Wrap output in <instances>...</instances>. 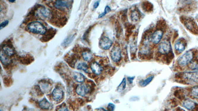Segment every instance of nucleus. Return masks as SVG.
I'll list each match as a JSON object with an SVG mask.
<instances>
[{
	"mask_svg": "<svg viewBox=\"0 0 198 111\" xmlns=\"http://www.w3.org/2000/svg\"><path fill=\"white\" fill-rule=\"evenodd\" d=\"M39 105L40 108L44 110L49 109L51 106V104L46 98H44L40 101Z\"/></svg>",
	"mask_w": 198,
	"mask_h": 111,
	"instance_id": "obj_18",
	"label": "nucleus"
},
{
	"mask_svg": "<svg viewBox=\"0 0 198 111\" xmlns=\"http://www.w3.org/2000/svg\"><path fill=\"white\" fill-rule=\"evenodd\" d=\"M0 57H1V62L4 65H7V64L10 63V62H11L10 59L8 57V56L4 54V53H3L2 52H1Z\"/></svg>",
	"mask_w": 198,
	"mask_h": 111,
	"instance_id": "obj_23",
	"label": "nucleus"
},
{
	"mask_svg": "<svg viewBox=\"0 0 198 111\" xmlns=\"http://www.w3.org/2000/svg\"><path fill=\"white\" fill-rule=\"evenodd\" d=\"M154 77L153 75H151L149 77H148V78L145 79V80H142L141 81L139 82V84L141 87H145L146 86H147L148 84H149L150 83H151V81H152L153 80Z\"/></svg>",
	"mask_w": 198,
	"mask_h": 111,
	"instance_id": "obj_22",
	"label": "nucleus"
},
{
	"mask_svg": "<svg viewBox=\"0 0 198 111\" xmlns=\"http://www.w3.org/2000/svg\"><path fill=\"white\" fill-rule=\"evenodd\" d=\"M91 69L92 72L96 75H100L103 71V68L97 62H93L91 65Z\"/></svg>",
	"mask_w": 198,
	"mask_h": 111,
	"instance_id": "obj_14",
	"label": "nucleus"
},
{
	"mask_svg": "<svg viewBox=\"0 0 198 111\" xmlns=\"http://www.w3.org/2000/svg\"><path fill=\"white\" fill-rule=\"evenodd\" d=\"M126 86V80L124 78L121 83H120V85L118 86V87H117V91L118 92L123 91L125 89Z\"/></svg>",
	"mask_w": 198,
	"mask_h": 111,
	"instance_id": "obj_24",
	"label": "nucleus"
},
{
	"mask_svg": "<svg viewBox=\"0 0 198 111\" xmlns=\"http://www.w3.org/2000/svg\"><path fill=\"white\" fill-rule=\"evenodd\" d=\"M9 20H6L4 21V22H2L1 24V26H0V29H2L3 28H4L6 26H7V24H9Z\"/></svg>",
	"mask_w": 198,
	"mask_h": 111,
	"instance_id": "obj_31",
	"label": "nucleus"
},
{
	"mask_svg": "<svg viewBox=\"0 0 198 111\" xmlns=\"http://www.w3.org/2000/svg\"><path fill=\"white\" fill-rule=\"evenodd\" d=\"M74 80L78 83H83L85 81L84 75L81 73L76 72L74 74Z\"/></svg>",
	"mask_w": 198,
	"mask_h": 111,
	"instance_id": "obj_21",
	"label": "nucleus"
},
{
	"mask_svg": "<svg viewBox=\"0 0 198 111\" xmlns=\"http://www.w3.org/2000/svg\"><path fill=\"white\" fill-rule=\"evenodd\" d=\"M89 89L87 86L85 84H79L77 86L76 89V92L77 94L81 96H85V95L88 93Z\"/></svg>",
	"mask_w": 198,
	"mask_h": 111,
	"instance_id": "obj_12",
	"label": "nucleus"
},
{
	"mask_svg": "<svg viewBox=\"0 0 198 111\" xmlns=\"http://www.w3.org/2000/svg\"><path fill=\"white\" fill-rule=\"evenodd\" d=\"M82 57L84 60L86 61H90L92 59V54L90 52H85L82 53Z\"/></svg>",
	"mask_w": 198,
	"mask_h": 111,
	"instance_id": "obj_26",
	"label": "nucleus"
},
{
	"mask_svg": "<svg viewBox=\"0 0 198 111\" xmlns=\"http://www.w3.org/2000/svg\"><path fill=\"white\" fill-rule=\"evenodd\" d=\"M26 28L30 32L34 34L44 35L47 32V29L44 25L37 21L29 23L27 26Z\"/></svg>",
	"mask_w": 198,
	"mask_h": 111,
	"instance_id": "obj_1",
	"label": "nucleus"
},
{
	"mask_svg": "<svg viewBox=\"0 0 198 111\" xmlns=\"http://www.w3.org/2000/svg\"><path fill=\"white\" fill-rule=\"evenodd\" d=\"M40 87H41V89L44 92H48V91L50 90V89L49 84L47 83H42L41 86H40Z\"/></svg>",
	"mask_w": 198,
	"mask_h": 111,
	"instance_id": "obj_28",
	"label": "nucleus"
},
{
	"mask_svg": "<svg viewBox=\"0 0 198 111\" xmlns=\"http://www.w3.org/2000/svg\"><path fill=\"white\" fill-rule=\"evenodd\" d=\"M112 41H111V39L106 37L103 36L100 38L99 41V45L100 48L103 49L104 50H108L111 48L112 46Z\"/></svg>",
	"mask_w": 198,
	"mask_h": 111,
	"instance_id": "obj_7",
	"label": "nucleus"
},
{
	"mask_svg": "<svg viewBox=\"0 0 198 111\" xmlns=\"http://www.w3.org/2000/svg\"><path fill=\"white\" fill-rule=\"evenodd\" d=\"M184 23L186 28L191 31H192L193 32H196L198 30V27L197 25L194 21L190 19V18H187L185 19L184 21Z\"/></svg>",
	"mask_w": 198,
	"mask_h": 111,
	"instance_id": "obj_10",
	"label": "nucleus"
},
{
	"mask_svg": "<svg viewBox=\"0 0 198 111\" xmlns=\"http://www.w3.org/2000/svg\"><path fill=\"white\" fill-rule=\"evenodd\" d=\"M182 78L186 83L189 84L198 83V72H186L182 75Z\"/></svg>",
	"mask_w": 198,
	"mask_h": 111,
	"instance_id": "obj_4",
	"label": "nucleus"
},
{
	"mask_svg": "<svg viewBox=\"0 0 198 111\" xmlns=\"http://www.w3.org/2000/svg\"><path fill=\"white\" fill-rule=\"evenodd\" d=\"M135 77H128V81L130 84H131L132 83H133V80L134 79Z\"/></svg>",
	"mask_w": 198,
	"mask_h": 111,
	"instance_id": "obj_32",
	"label": "nucleus"
},
{
	"mask_svg": "<svg viewBox=\"0 0 198 111\" xmlns=\"http://www.w3.org/2000/svg\"><path fill=\"white\" fill-rule=\"evenodd\" d=\"M88 68V67L87 64L84 62L79 63L77 66V69L85 71L86 72H87V71Z\"/></svg>",
	"mask_w": 198,
	"mask_h": 111,
	"instance_id": "obj_25",
	"label": "nucleus"
},
{
	"mask_svg": "<svg viewBox=\"0 0 198 111\" xmlns=\"http://www.w3.org/2000/svg\"><path fill=\"white\" fill-rule=\"evenodd\" d=\"M64 96V92L59 88H56L52 92V97L55 100L59 101L62 99Z\"/></svg>",
	"mask_w": 198,
	"mask_h": 111,
	"instance_id": "obj_13",
	"label": "nucleus"
},
{
	"mask_svg": "<svg viewBox=\"0 0 198 111\" xmlns=\"http://www.w3.org/2000/svg\"><path fill=\"white\" fill-rule=\"evenodd\" d=\"M73 2L70 1H56L55 3V7L59 10H64L70 8Z\"/></svg>",
	"mask_w": 198,
	"mask_h": 111,
	"instance_id": "obj_9",
	"label": "nucleus"
},
{
	"mask_svg": "<svg viewBox=\"0 0 198 111\" xmlns=\"http://www.w3.org/2000/svg\"><path fill=\"white\" fill-rule=\"evenodd\" d=\"M3 53L7 56H11L13 55L15 53V51L11 46H4L2 48Z\"/></svg>",
	"mask_w": 198,
	"mask_h": 111,
	"instance_id": "obj_17",
	"label": "nucleus"
},
{
	"mask_svg": "<svg viewBox=\"0 0 198 111\" xmlns=\"http://www.w3.org/2000/svg\"><path fill=\"white\" fill-rule=\"evenodd\" d=\"M100 1H97L94 3V4L93 6L94 9H96L98 7V6H99V4H100Z\"/></svg>",
	"mask_w": 198,
	"mask_h": 111,
	"instance_id": "obj_33",
	"label": "nucleus"
},
{
	"mask_svg": "<svg viewBox=\"0 0 198 111\" xmlns=\"http://www.w3.org/2000/svg\"><path fill=\"white\" fill-rule=\"evenodd\" d=\"M110 12H111V7H109V6H106V7H105L104 12H103V13H102L101 14L99 15L98 18H100L103 17V16H105V15L107 14V13H109Z\"/></svg>",
	"mask_w": 198,
	"mask_h": 111,
	"instance_id": "obj_29",
	"label": "nucleus"
},
{
	"mask_svg": "<svg viewBox=\"0 0 198 111\" xmlns=\"http://www.w3.org/2000/svg\"><path fill=\"white\" fill-rule=\"evenodd\" d=\"M140 18V15L139 11L137 9H134L132 10L131 13L130 14V19L132 22L133 23H136L139 20Z\"/></svg>",
	"mask_w": 198,
	"mask_h": 111,
	"instance_id": "obj_16",
	"label": "nucleus"
},
{
	"mask_svg": "<svg viewBox=\"0 0 198 111\" xmlns=\"http://www.w3.org/2000/svg\"><path fill=\"white\" fill-rule=\"evenodd\" d=\"M59 111H68V110L67 107H62L59 109Z\"/></svg>",
	"mask_w": 198,
	"mask_h": 111,
	"instance_id": "obj_34",
	"label": "nucleus"
},
{
	"mask_svg": "<svg viewBox=\"0 0 198 111\" xmlns=\"http://www.w3.org/2000/svg\"><path fill=\"white\" fill-rule=\"evenodd\" d=\"M164 32L161 30H157L151 36V40L154 44H157L161 41Z\"/></svg>",
	"mask_w": 198,
	"mask_h": 111,
	"instance_id": "obj_8",
	"label": "nucleus"
},
{
	"mask_svg": "<svg viewBox=\"0 0 198 111\" xmlns=\"http://www.w3.org/2000/svg\"><path fill=\"white\" fill-rule=\"evenodd\" d=\"M190 93L192 96L194 97H198V86H194V87L191 88Z\"/></svg>",
	"mask_w": 198,
	"mask_h": 111,
	"instance_id": "obj_27",
	"label": "nucleus"
},
{
	"mask_svg": "<svg viewBox=\"0 0 198 111\" xmlns=\"http://www.w3.org/2000/svg\"><path fill=\"white\" fill-rule=\"evenodd\" d=\"M108 108L109 111H114L115 108V106L112 103H109L108 106Z\"/></svg>",
	"mask_w": 198,
	"mask_h": 111,
	"instance_id": "obj_30",
	"label": "nucleus"
},
{
	"mask_svg": "<svg viewBox=\"0 0 198 111\" xmlns=\"http://www.w3.org/2000/svg\"><path fill=\"white\" fill-rule=\"evenodd\" d=\"M106 111V110H105V109H103V108H100V109H99L98 110V111Z\"/></svg>",
	"mask_w": 198,
	"mask_h": 111,
	"instance_id": "obj_35",
	"label": "nucleus"
},
{
	"mask_svg": "<svg viewBox=\"0 0 198 111\" xmlns=\"http://www.w3.org/2000/svg\"><path fill=\"white\" fill-rule=\"evenodd\" d=\"M182 106L188 110L192 111L196 108L197 105L193 101L191 100L190 99H186L184 100L182 103Z\"/></svg>",
	"mask_w": 198,
	"mask_h": 111,
	"instance_id": "obj_11",
	"label": "nucleus"
},
{
	"mask_svg": "<svg viewBox=\"0 0 198 111\" xmlns=\"http://www.w3.org/2000/svg\"><path fill=\"white\" fill-rule=\"evenodd\" d=\"M35 15L39 19L48 20L52 18V13L50 9L44 6H41L36 10Z\"/></svg>",
	"mask_w": 198,
	"mask_h": 111,
	"instance_id": "obj_2",
	"label": "nucleus"
},
{
	"mask_svg": "<svg viewBox=\"0 0 198 111\" xmlns=\"http://www.w3.org/2000/svg\"><path fill=\"white\" fill-rule=\"evenodd\" d=\"M158 50V52L161 54H167L172 50V46L170 43L167 40H164L159 44Z\"/></svg>",
	"mask_w": 198,
	"mask_h": 111,
	"instance_id": "obj_5",
	"label": "nucleus"
},
{
	"mask_svg": "<svg viewBox=\"0 0 198 111\" xmlns=\"http://www.w3.org/2000/svg\"><path fill=\"white\" fill-rule=\"evenodd\" d=\"M111 58L114 62L120 61L121 58V49L118 46H115L112 48L111 52Z\"/></svg>",
	"mask_w": 198,
	"mask_h": 111,
	"instance_id": "obj_6",
	"label": "nucleus"
},
{
	"mask_svg": "<svg viewBox=\"0 0 198 111\" xmlns=\"http://www.w3.org/2000/svg\"><path fill=\"white\" fill-rule=\"evenodd\" d=\"M140 52L143 55H146L149 54L150 52V48L147 43L144 44L143 46L141 47Z\"/></svg>",
	"mask_w": 198,
	"mask_h": 111,
	"instance_id": "obj_19",
	"label": "nucleus"
},
{
	"mask_svg": "<svg viewBox=\"0 0 198 111\" xmlns=\"http://www.w3.org/2000/svg\"><path fill=\"white\" fill-rule=\"evenodd\" d=\"M185 47H186V46L183 41L178 40L175 43V49L176 50V52H177L179 53H182V52L184 51L185 49Z\"/></svg>",
	"mask_w": 198,
	"mask_h": 111,
	"instance_id": "obj_15",
	"label": "nucleus"
},
{
	"mask_svg": "<svg viewBox=\"0 0 198 111\" xmlns=\"http://www.w3.org/2000/svg\"><path fill=\"white\" fill-rule=\"evenodd\" d=\"M75 37H76L75 34H73V35H71L70 36H68V37H67V38H65V41H63L62 44V46L64 47H65V46H67L68 45H70L71 44V42L73 41Z\"/></svg>",
	"mask_w": 198,
	"mask_h": 111,
	"instance_id": "obj_20",
	"label": "nucleus"
},
{
	"mask_svg": "<svg viewBox=\"0 0 198 111\" xmlns=\"http://www.w3.org/2000/svg\"><path fill=\"white\" fill-rule=\"evenodd\" d=\"M10 1V2H12V3H13V2H15V1Z\"/></svg>",
	"mask_w": 198,
	"mask_h": 111,
	"instance_id": "obj_36",
	"label": "nucleus"
},
{
	"mask_svg": "<svg viewBox=\"0 0 198 111\" xmlns=\"http://www.w3.org/2000/svg\"><path fill=\"white\" fill-rule=\"evenodd\" d=\"M194 57V53L192 50H188L179 57L177 64L180 67H185L192 62Z\"/></svg>",
	"mask_w": 198,
	"mask_h": 111,
	"instance_id": "obj_3",
	"label": "nucleus"
}]
</instances>
